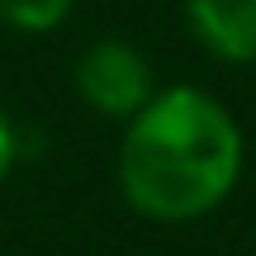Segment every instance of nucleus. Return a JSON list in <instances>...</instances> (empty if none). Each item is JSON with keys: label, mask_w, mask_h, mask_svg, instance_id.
<instances>
[{"label": "nucleus", "mask_w": 256, "mask_h": 256, "mask_svg": "<svg viewBox=\"0 0 256 256\" xmlns=\"http://www.w3.org/2000/svg\"><path fill=\"white\" fill-rule=\"evenodd\" d=\"M194 43L228 66L256 62V0H185Z\"/></svg>", "instance_id": "nucleus-3"}, {"label": "nucleus", "mask_w": 256, "mask_h": 256, "mask_svg": "<svg viewBox=\"0 0 256 256\" xmlns=\"http://www.w3.org/2000/svg\"><path fill=\"white\" fill-rule=\"evenodd\" d=\"M14 162H19V133H14V124H10V114L0 110V180L14 171Z\"/></svg>", "instance_id": "nucleus-5"}, {"label": "nucleus", "mask_w": 256, "mask_h": 256, "mask_svg": "<svg viewBox=\"0 0 256 256\" xmlns=\"http://www.w3.org/2000/svg\"><path fill=\"white\" fill-rule=\"evenodd\" d=\"M242 176V128L200 86L156 90L119 142V190L156 223H190L218 209Z\"/></svg>", "instance_id": "nucleus-1"}, {"label": "nucleus", "mask_w": 256, "mask_h": 256, "mask_svg": "<svg viewBox=\"0 0 256 256\" xmlns=\"http://www.w3.org/2000/svg\"><path fill=\"white\" fill-rule=\"evenodd\" d=\"M76 95L86 110L104 114V119H133L147 100L156 95L152 66L124 38H100L76 57Z\"/></svg>", "instance_id": "nucleus-2"}, {"label": "nucleus", "mask_w": 256, "mask_h": 256, "mask_svg": "<svg viewBox=\"0 0 256 256\" xmlns=\"http://www.w3.org/2000/svg\"><path fill=\"white\" fill-rule=\"evenodd\" d=\"M76 0H0V24L14 34H52L66 24Z\"/></svg>", "instance_id": "nucleus-4"}]
</instances>
